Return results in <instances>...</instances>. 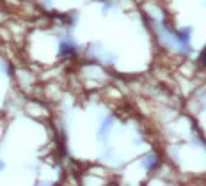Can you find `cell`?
Returning <instances> with one entry per match:
<instances>
[{
    "label": "cell",
    "mask_w": 206,
    "mask_h": 186,
    "mask_svg": "<svg viewBox=\"0 0 206 186\" xmlns=\"http://www.w3.org/2000/svg\"><path fill=\"white\" fill-rule=\"evenodd\" d=\"M61 53H64V55L73 53V46H69V44H62V46H61Z\"/></svg>",
    "instance_id": "1"
}]
</instances>
